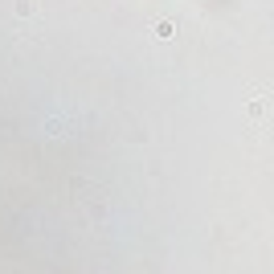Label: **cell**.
Wrapping results in <instances>:
<instances>
[]
</instances>
